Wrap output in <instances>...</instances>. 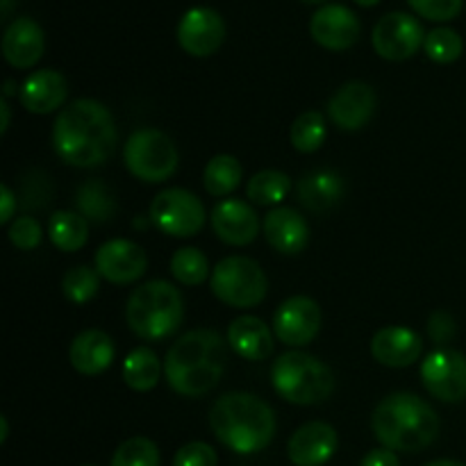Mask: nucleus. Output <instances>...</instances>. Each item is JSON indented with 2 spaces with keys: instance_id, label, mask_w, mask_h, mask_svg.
I'll return each instance as SVG.
<instances>
[{
  "instance_id": "obj_44",
  "label": "nucleus",
  "mask_w": 466,
  "mask_h": 466,
  "mask_svg": "<svg viewBox=\"0 0 466 466\" xmlns=\"http://www.w3.org/2000/svg\"><path fill=\"white\" fill-rule=\"evenodd\" d=\"M426 466H466V464L458 462V460H435V462H431Z\"/></svg>"
},
{
  "instance_id": "obj_1",
  "label": "nucleus",
  "mask_w": 466,
  "mask_h": 466,
  "mask_svg": "<svg viewBox=\"0 0 466 466\" xmlns=\"http://www.w3.org/2000/svg\"><path fill=\"white\" fill-rule=\"evenodd\" d=\"M116 144L118 132L112 112L98 100H73L57 114L53 126V148L68 167H100L112 157Z\"/></svg>"
},
{
  "instance_id": "obj_16",
  "label": "nucleus",
  "mask_w": 466,
  "mask_h": 466,
  "mask_svg": "<svg viewBox=\"0 0 466 466\" xmlns=\"http://www.w3.org/2000/svg\"><path fill=\"white\" fill-rule=\"evenodd\" d=\"M360 18L353 9L339 3H328L312 14L309 21V35L319 46L328 50H346L358 44Z\"/></svg>"
},
{
  "instance_id": "obj_27",
  "label": "nucleus",
  "mask_w": 466,
  "mask_h": 466,
  "mask_svg": "<svg viewBox=\"0 0 466 466\" xmlns=\"http://www.w3.org/2000/svg\"><path fill=\"white\" fill-rule=\"evenodd\" d=\"M162 378V362L148 346L132 350L123 362V380L135 391H150L157 387Z\"/></svg>"
},
{
  "instance_id": "obj_10",
  "label": "nucleus",
  "mask_w": 466,
  "mask_h": 466,
  "mask_svg": "<svg viewBox=\"0 0 466 466\" xmlns=\"http://www.w3.org/2000/svg\"><path fill=\"white\" fill-rule=\"evenodd\" d=\"M421 380L428 394L441 403H462L466 399V355L440 349L421 364Z\"/></svg>"
},
{
  "instance_id": "obj_3",
  "label": "nucleus",
  "mask_w": 466,
  "mask_h": 466,
  "mask_svg": "<svg viewBox=\"0 0 466 466\" xmlns=\"http://www.w3.org/2000/svg\"><path fill=\"white\" fill-rule=\"evenodd\" d=\"M209 426L226 449L239 455L259 453L276 435V412L248 391H232L212 405Z\"/></svg>"
},
{
  "instance_id": "obj_19",
  "label": "nucleus",
  "mask_w": 466,
  "mask_h": 466,
  "mask_svg": "<svg viewBox=\"0 0 466 466\" xmlns=\"http://www.w3.org/2000/svg\"><path fill=\"white\" fill-rule=\"evenodd\" d=\"M423 353L421 335L412 328L387 326L371 339V355L376 362L391 369H405L417 362Z\"/></svg>"
},
{
  "instance_id": "obj_9",
  "label": "nucleus",
  "mask_w": 466,
  "mask_h": 466,
  "mask_svg": "<svg viewBox=\"0 0 466 466\" xmlns=\"http://www.w3.org/2000/svg\"><path fill=\"white\" fill-rule=\"evenodd\" d=\"M205 218L208 214L198 196L180 187L159 191L150 203V221L157 230L176 239H189L198 235L205 226Z\"/></svg>"
},
{
  "instance_id": "obj_47",
  "label": "nucleus",
  "mask_w": 466,
  "mask_h": 466,
  "mask_svg": "<svg viewBox=\"0 0 466 466\" xmlns=\"http://www.w3.org/2000/svg\"><path fill=\"white\" fill-rule=\"evenodd\" d=\"M305 3H326V0H305Z\"/></svg>"
},
{
  "instance_id": "obj_24",
  "label": "nucleus",
  "mask_w": 466,
  "mask_h": 466,
  "mask_svg": "<svg viewBox=\"0 0 466 466\" xmlns=\"http://www.w3.org/2000/svg\"><path fill=\"white\" fill-rule=\"evenodd\" d=\"M299 200L305 209L314 214H328L341 203L346 194L344 177L330 168L305 173L299 182Z\"/></svg>"
},
{
  "instance_id": "obj_28",
  "label": "nucleus",
  "mask_w": 466,
  "mask_h": 466,
  "mask_svg": "<svg viewBox=\"0 0 466 466\" xmlns=\"http://www.w3.org/2000/svg\"><path fill=\"white\" fill-rule=\"evenodd\" d=\"M76 205L82 217L91 223H107L116 214V200L103 180H86L85 185H80Z\"/></svg>"
},
{
  "instance_id": "obj_8",
  "label": "nucleus",
  "mask_w": 466,
  "mask_h": 466,
  "mask_svg": "<svg viewBox=\"0 0 466 466\" xmlns=\"http://www.w3.org/2000/svg\"><path fill=\"white\" fill-rule=\"evenodd\" d=\"M212 294L230 308L248 309L267 299L268 280L255 259L232 255L221 259L212 271Z\"/></svg>"
},
{
  "instance_id": "obj_20",
  "label": "nucleus",
  "mask_w": 466,
  "mask_h": 466,
  "mask_svg": "<svg viewBox=\"0 0 466 466\" xmlns=\"http://www.w3.org/2000/svg\"><path fill=\"white\" fill-rule=\"evenodd\" d=\"M46 36L39 23L30 16L14 18L3 35V55L14 68H32L41 59Z\"/></svg>"
},
{
  "instance_id": "obj_36",
  "label": "nucleus",
  "mask_w": 466,
  "mask_h": 466,
  "mask_svg": "<svg viewBox=\"0 0 466 466\" xmlns=\"http://www.w3.org/2000/svg\"><path fill=\"white\" fill-rule=\"evenodd\" d=\"M41 226L35 217H18L9 226V241L18 250H35L41 244Z\"/></svg>"
},
{
  "instance_id": "obj_21",
  "label": "nucleus",
  "mask_w": 466,
  "mask_h": 466,
  "mask_svg": "<svg viewBox=\"0 0 466 466\" xmlns=\"http://www.w3.org/2000/svg\"><path fill=\"white\" fill-rule=\"evenodd\" d=\"M264 237L282 255H299L309 244V226L300 212L276 208L264 217Z\"/></svg>"
},
{
  "instance_id": "obj_12",
  "label": "nucleus",
  "mask_w": 466,
  "mask_h": 466,
  "mask_svg": "<svg viewBox=\"0 0 466 466\" xmlns=\"http://www.w3.org/2000/svg\"><path fill=\"white\" fill-rule=\"evenodd\" d=\"M321 308L309 296H291L273 314V332L287 346L309 344L321 330Z\"/></svg>"
},
{
  "instance_id": "obj_14",
  "label": "nucleus",
  "mask_w": 466,
  "mask_h": 466,
  "mask_svg": "<svg viewBox=\"0 0 466 466\" xmlns=\"http://www.w3.org/2000/svg\"><path fill=\"white\" fill-rule=\"evenodd\" d=\"M378 96L367 82H346L328 100V116L339 130L355 132L367 126L376 114Z\"/></svg>"
},
{
  "instance_id": "obj_45",
  "label": "nucleus",
  "mask_w": 466,
  "mask_h": 466,
  "mask_svg": "<svg viewBox=\"0 0 466 466\" xmlns=\"http://www.w3.org/2000/svg\"><path fill=\"white\" fill-rule=\"evenodd\" d=\"M12 5H14V0H3V3H0V7H3L0 9V16L7 18V14L12 12Z\"/></svg>"
},
{
  "instance_id": "obj_42",
  "label": "nucleus",
  "mask_w": 466,
  "mask_h": 466,
  "mask_svg": "<svg viewBox=\"0 0 466 466\" xmlns=\"http://www.w3.org/2000/svg\"><path fill=\"white\" fill-rule=\"evenodd\" d=\"M0 114H3V123H0V132H7L9 130V123H12V112H9V103L7 98L0 100Z\"/></svg>"
},
{
  "instance_id": "obj_38",
  "label": "nucleus",
  "mask_w": 466,
  "mask_h": 466,
  "mask_svg": "<svg viewBox=\"0 0 466 466\" xmlns=\"http://www.w3.org/2000/svg\"><path fill=\"white\" fill-rule=\"evenodd\" d=\"M414 12L431 21H451L462 12L464 0H408Z\"/></svg>"
},
{
  "instance_id": "obj_34",
  "label": "nucleus",
  "mask_w": 466,
  "mask_h": 466,
  "mask_svg": "<svg viewBox=\"0 0 466 466\" xmlns=\"http://www.w3.org/2000/svg\"><path fill=\"white\" fill-rule=\"evenodd\" d=\"M423 50H426L428 57L437 64H451L455 59H460L464 50L462 36L458 35L451 27H435L426 35L423 41Z\"/></svg>"
},
{
  "instance_id": "obj_31",
  "label": "nucleus",
  "mask_w": 466,
  "mask_h": 466,
  "mask_svg": "<svg viewBox=\"0 0 466 466\" xmlns=\"http://www.w3.org/2000/svg\"><path fill=\"white\" fill-rule=\"evenodd\" d=\"M326 118H323L321 112H303L299 118L294 121L289 132V139L291 146H294L299 153H317L319 148L323 146L326 141Z\"/></svg>"
},
{
  "instance_id": "obj_40",
  "label": "nucleus",
  "mask_w": 466,
  "mask_h": 466,
  "mask_svg": "<svg viewBox=\"0 0 466 466\" xmlns=\"http://www.w3.org/2000/svg\"><path fill=\"white\" fill-rule=\"evenodd\" d=\"M360 466H400L399 455L390 449H376L367 453V458L360 462Z\"/></svg>"
},
{
  "instance_id": "obj_33",
  "label": "nucleus",
  "mask_w": 466,
  "mask_h": 466,
  "mask_svg": "<svg viewBox=\"0 0 466 466\" xmlns=\"http://www.w3.org/2000/svg\"><path fill=\"white\" fill-rule=\"evenodd\" d=\"M100 273L91 267H73L68 268L62 280V291L71 303L85 305L98 294Z\"/></svg>"
},
{
  "instance_id": "obj_48",
  "label": "nucleus",
  "mask_w": 466,
  "mask_h": 466,
  "mask_svg": "<svg viewBox=\"0 0 466 466\" xmlns=\"http://www.w3.org/2000/svg\"><path fill=\"white\" fill-rule=\"evenodd\" d=\"M85 466H96V464H85Z\"/></svg>"
},
{
  "instance_id": "obj_39",
  "label": "nucleus",
  "mask_w": 466,
  "mask_h": 466,
  "mask_svg": "<svg viewBox=\"0 0 466 466\" xmlns=\"http://www.w3.org/2000/svg\"><path fill=\"white\" fill-rule=\"evenodd\" d=\"M455 332H458V326H455V319L449 312L437 309V312L431 314V319H428V335H431V339L437 346L451 344Z\"/></svg>"
},
{
  "instance_id": "obj_11",
  "label": "nucleus",
  "mask_w": 466,
  "mask_h": 466,
  "mask_svg": "<svg viewBox=\"0 0 466 466\" xmlns=\"http://www.w3.org/2000/svg\"><path fill=\"white\" fill-rule=\"evenodd\" d=\"M373 48L382 59L403 62L410 59L426 41V32L419 18L408 12H390L373 27Z\"/></svg>"
},
{
  "instance_id": "obj_32",
  "label": "nucleus",
  "mask_w": 466,
  "mask_h": 466,
  "mask_svg": "<svg viewBox=\"0 0 466 466\" xmlns=\"http://www.w3.org/2000/svg\"><path fill=\"white\" fill-rule=\"evenodd\" d=\"M171 273L182 285L196 287L208 280L209 262L198 248H180L171 258Z\"/></svg>"
},
{
  "instance_id": "obj_30",
  "label": "nucleus",
  "mask_w": 466,
  "mask_h": 466,
  "mask_svg": "<svg viewBox=\"0 0 466 466\" xmlns=\"http://www.w3.org/2000/svg\"><path fill=\"white\" fill-rule=\"evenodd\" d=\"M289 189L291 177L287 173L267 168V171H259L250 177L246 194H248L250 203L255 205H278L287 198Z\"/></svg>"
},
{
  "instance_id": "obj_2",
  "label": "nucleus",
  "mask_w": 466,
  "mask_h": 466,
  "mask_svg": "<svg viewBox=\"0 0 466 466\" xmlns=\"http://www.w3.org/2000/svg\"><path fill=\"white\" fill-rule=\"evenodd\" d=\"M228 362V346L209 328L189 330L168 349L164 376L176 394L198 399L221 382Z\"/></svg>"
},
{
  "instance_id": "obj_37",
  "label": "nucleus",
  "mask_w": 466,
  "mask_h": 466,
  "mask_svg": "<svg viewBox=\"0 0 466 466\" xmlns=\"http://www.w3.org/2000/svg\"><path fill=\"white\" fill-rule=\"evenodd\" d=\"M218 455L205 441H189L173 458V466H217Z\"/></svg>"
},
{
  "instance_id": "obj_5",
  "label": "nucleus",
  "mask_w": 466,
  "mask_h": 466,
  "mask_svg": "<svg viewBox=\"0 0 466 466\" xmlns=\"http://www.w3.org/2000/svg\"><path fill=\"white\" fill-rule=\"evenodd\" d=\"M126 319L137 337L148 341L176 335L185 319L182 294L167 280H150L137 287L126 305Z\"/></svg>"
},
{
  "instance_id": "obj_26",
  "label": "nucleus",
  "mask_w": 466,
  "mask_h": 466,
  "mask_svg": "<svg viewBox=\"0 0 466 466\" xmlns=\"http://www.w3.org/2000/svg\"><path fill=\"white\" fill-rule=\"evenodd\" d=\"M48 237L62 253H76L89 239V221L76 212H55L48 221Z\"/></svg>"
},
{
  "instance_id": "obj_43",
  "label": "nucleus",
  "mask_w": 466,
  "mask_h": 466,
  "mask_svg": "<svg viewBox=\"0 0 466 466\" xmlns=\"http://www.w3.org/2000/svg\"><path fill=\"white\" fill-rule=\"evenodd\" d=\"M7 435H9V423H7V417H0V441H7Z\"/></svg>"
},
{
  "instance_id": "obj_15",
  "label": "nucleus",
  "mask_w": 466,
  "mask_h": 466,
  "mask_svg": "<svg viewBox=\"0 0 466 466\" xmlns=\"http://www.w3.org/2000/svg\"><path fill=\"white\" fill-rule=\"evenodd\" d=\"M148 268V255L130 239H109L96 253V271L112 285H130Z\"/></svg>"
},
{
  "instance_id": "obj_25",
  "label": "nucleus",
  "mask_w": 466,
  "mask_h": 466,
  "mask_svg": "<svg viewBox=\"0 0 466 466\" xmlns=\"http://www.w3.org/2000/svg\"><path fill=\"white\" fill-rule=\"evenodd\" d=\"M228 344L239 358L248 362H262L273 353V332L262 319L244 314V317H237L228 328Z\"/></svg>"
},
{
  "instance_id": "obj_46",
  "label": "nucleus",
  "mask_w": 466,
  "mask_h": 466,
  "mask_svg": "<svg viewBox=\"0 0 466 466\" xmlns=\"http://www.w3.org/2000/svg\"><path fill=\"white\" fill-rule=\"evenodd\" d=\"M358 5H364V7H373V5H378L380 0H355Z\"/></svg>"
},
{
  "instance_id": "obj_18",
  "label": "nucleus",
  "mask_w": 466,
  "mask_h": 466,
  "mask_svg": "<svg viewBox=\"0 0 466 466\" xmlns=\"http://www.w3.org/2000/svg\"><path fill=\"white\" fill-rule=\"evenodd\" d=\"M212 228L223 244L248 246L258 239L259 218L246 200L226 198L212 209Z\"/></svg>"
},
{
  "instance_id": "obj_29",
  "label": "nucleus",
  "mask_w": 466,
  "mask_h": 466,
  "mask_svg": "<svg viewBox=\"0 0 466 466\" xmlns=\"http://www.w3.org/2000/svg\"><path fill=\"white\" fill-rule=\"evenodd\" d=\"M241 182V164L232 155H217L208 162L203 173V185L208 194L217 198H226L239 187Z\"/></svg>"
},
{
  "instance_id": "obj_4",
  "label": "nucleus",
  "mask_w": 466,
  "mask_h": 466,
  "mask_svg": "<svg viewBox=\"0 0 466 466\" xmlns=\"http://www.w3.org/2000/svg\"><path fill=\"white\" fill-rule=\"evenodd\" d=\"M371 428L382 449L394 453H419L440 435V417L419 396L399 391L378 403Z\"/></svg>"
},
{
  "instance_id": "obj_23",
  "label": "nucleus",
  "mask_w": 466,
  "mask_h": 466,
  "mask_svg": "<svg viewBox=\"0 0 466 466\" xmlns=\"http://www.w3.org/2000/svg\"><path fill=\"white\" fill-rule=\"evenodd\" d=\"M71 367L82 376H100L114 362V341L98 328L80 332L68 349Z\"/></svg>"
},
{
  "instance_id": "obj_22",
  "label": "nucleus",
  "mask_w": 466,
  "mask_h": 466,
  "mask_svg": "<svg viewBox=\"0 0 466 466\" xmlns=\"http://www.w3.org/2000/svg\"><path fill=\"white\" fill-rule=\"evenodd\" d=\"M66 77L53 68L32 73L21 85V105L30 114H53L66 103Z\"/></svg>"
},
{
  "instance_id": "obj_6",
  "label": "nucleus",
  "mask_w": 466,
  "mask_h": 466,
  "mask_svg": "<svg viewBox=\"0 0 466 466\" xmlns=\"http://www.w3.org/2000/svg\"><path fill=\"white\" fill-rule=\"evenodd\" d=\"M271 385L289 403L319 405L335 391V373L314 355L289 350L273 362Z\"/></svg>"
},
{
  "instance_id": "obj_35",
  "label": "nucleus",
  "mask_w": 466,
  "mask_h": 466,
  "mask_svg": "<svg viewBox=\"0 0 466 466\" xmlns=\"http://www.w3.org/2000/svg\"><path fill=\"white\" fill-rule=\"evenodd\" d=\"M112 466H159V449L148 437H130L116 449Z\"/></svg>"
},
{
  "instance_id": "obj_13",
  "label": "nucleus",
  "mask_w": 466,
  "mask_h": 466,
  "mask_svg": "<svg viewBox=\"0 0 466 466\" xmlns=\"http://www.w3.org/2000/svg\"><path fill=\"white\" fill-rule=\"evenodd\" d=\"M226 39V23L209 7H191L177 23V44L194 57H209Z\"/></svg>"
},
{
  "instance_id": "obj_7",
  "label": "nucleus",
  "mask_w": 466,
  "mask_h": 466,
  "mask_svg": "<svg viewBox=\"0 0 466 466\" xmlns=\"http://www.w3.org/2000/svg\"><path fill=\"white\" fill-rule=\"evenodd\" d=\"M123 159L126 168L141 182L148 185H159L168 180L177 171L180 164V153L177 146L168 135L155 127H141L132 132L123 148Z\"/></svg>"
},
{
  "instance_id": "obj_41",
  "label": "nucleus",
  "mask_w": 466,
  "mask_h": 466,
  "mask_svg": "<svg viewBox=\"0 0 466 466\" xmlns=\"http://www.w3.org/2000/svg\"><path fill=\"white\" fill-rule=\"evenodd\" d=\"M0 203H3V209H0V223L7 226L12 221L14 212H16V196L9 189L7 185H0Z\"/></svg>"
},
{
  "instance_id": "obj_17",
  "label": "nucleus",
  "mask_w": 466,
  "mask_h": 466,
  "mask_svg": "<svg viewBox=\"0 0 466 466\" xmlns=\"http://www.w3.org/2000/svg\"><path fill=\"white\" fill-rule=\"evenodd\" d=\"M339 446L337 431L326 421H309L291 435L287 453L294 466H323L332 460Z\"/></svg>"
}]
</instances>
